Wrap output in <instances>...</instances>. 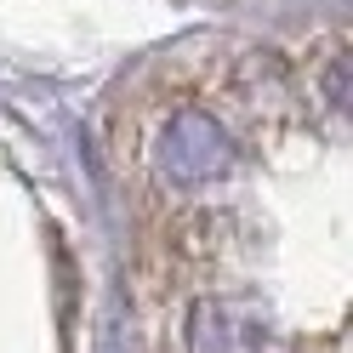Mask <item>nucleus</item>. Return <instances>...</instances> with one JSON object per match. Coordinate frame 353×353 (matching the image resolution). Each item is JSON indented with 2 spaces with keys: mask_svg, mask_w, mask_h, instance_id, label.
I'll return each mask as SVG.
<instances>
[{
  "mask_svg": "<svg viewBox=\"0 0 353 353\" xmlns=\"http://www.w3.org/2000/svg\"><path fill=\"white\" fill-rule=\"evenodd\" d=\"M188 342L200 347V353H256V342H251V330L239 325V314H228V307H216V302L194 307Z\"/></svg>",
  "mask_w": 353,
  "mask_h": 353,
  "instance_id": "2",
  "label": "nucleus"
},
{
  "mask_svg": "<svg viewBox=\"0 0 353 353\" xmlns=\"http://www.w3.org/2000/svg\"><path fill=\"white\" fill-rule=\"evenodd\" d=\"M165 165L176 176H205V171L223 165V131H216V120H205V114L171 120V131H165Z\"/></svg>",
  "mask_w": 353,
  "mask_h": 353,
  "instance_id": "1",
  "label": "nucleus"
}]
</instances>
